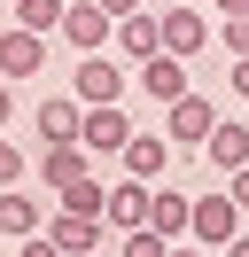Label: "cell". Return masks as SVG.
<instances>
[{
  "instance_id": "cell-17",
  "label": "cell",
  "mask_w": 249,
  "mask_h": 257,
  "mask_svg": "<svg viewBox=\"0 0 249 257\" xmlns=\"http://www.w3.org/2000/svg\"><path fill=\"white\" fill-rule=\"evenodd\" d=\"M101 195H109V179H101V172H78V179H62V187H55V210L101 218Z\"/></svg>"
},
{
  "instance_id": "cell-7",
  "label": "cell",
  "mask_w": 249,
  "mask_h": 257,
  "mask_svg": "<svg viewBox=\"0 0 249 257\" xmlns=\"http://www.w3.org/2000/svg\"><path fill=\"white\" fill-rule=\"evenodd\" d=\"M109 39H117V63H148V55H164V32H156V8H133V16L109 24Z\"/></svg>"
},
{
  "instance_id": "cell-28",
  "label": "cell",
  "mask_w": 249,
  "mask_h": 257,
  "mask_svg": "<svg viewBox=\"0 0 249 257\" xmlns=\"http://www.w3.org/2000/svg\"><path fill=\"white\" fill-rule=\"evenodd\" d=\"M101 8H109V24H117V16H133V8H148V0H101Z\"/></svg>"
},
{
  "instance_id": "cell-9",
  "label": "cell",
  "mask_w": 249,
  "mask_h": 257,
  "mask_svg": "<svg viewBox=\"0 0 249 257\" xmlns=\"http://www.w3.org/2000/svg\"><path fill=\"white\" fill-rule=\"evenodd\" d=\"M202 156H210V172H233V164H249V117L241 109H218V125H210V141H202Z\"/></svg>"
},
{
  "instance_id": "cell-30",
  "label": "cell",
  "mask_w": 249,
  "mask_h": 257,
  "mask_svg": "<svg viewBox=\"0 0 249 257\" xmlns=\"http://www.w3.org/2000/svg\"><path fill=\"white\" fill-rule=\"evenodd\" d=\"M218 16H249V0H218Z\"/></svg>"
},
{
  "instance_id": "cell-1",
  "label": "cell",
  "mask_w": 249,
  "mask_h": 257,
  "mask_svg": "<svg viewBox=\"0 0 249 257\" xmlns=\"http://www.w3.org/2000/svg\"><path fill=\"white\" fill-rule=\"evenodd\" d=\"M241 226H249V218L233 210V195H226V187H210V195H187V241H202V249H226Z\"/></svg>"
},
{
  "instance_id": "cell-29",
  "label": "cell",
  "mask_w": 249,
  "mask_h": 257,
  "mask_svg": "<svg viewBox=\"0 0 249 257\" xmlns=\"http://www.w3.org/2000/svg\"><path fill=\"white\" fill-rule=\"evenodd\" d=\"M218 257H249V226H241V234H233V241H226Z\"/></svg>"
},
{
  "instance_id": "cell-15",
  "label": "cell",
  "mask_w": 249,
  "mask_h": 257,
  "mask_svg": "<svg viewBox=\"0 0 249 257\" xmlns=\"http://www.w3.org/2000/svg\"><path fill=\"white\" fill-rule=\"evenodd\" d=\"M31 125H39V141H78V125H86V101L78 94H55L31 109Z\"/></svg>"
},
{
  "instance_id": "cell-3",
  "label": "cell",
  "mask_w": 249,
  "mask_h": 257,
  "mask_svg": "<svg viewBox=\"0 0 249 257\" xmlns=\"http://www.w3.org/2000/svg\"><path fill=\"white\" fill-rule=\"evenodd\" d=\"M125 86H133V78H125V63H117L109 47L78 55V70H70V94L86 101V109H93V101H125Z\"/></svg>"
},
{
  "instance_id": "cell-26",
  "label": "cell",
  "mask_w": 249,
  "mask_h": 257,
  "mask_svg": "<svg viewBox=\"0 0 249 257\" xmlns=\"http://www.w3.org/2000/svg\"><path fill=\"white\" fill-rule=\"evenodd\" d=\"M164 257H218V249H202V241H187V234H179V241H171Z\"/></svg>"
},
{
  "instance_id": "cell-11",
  "label": "cell",
  "mask_w": 249,
  "mask_h": 257,
  "mask_svg": "<svg viewBox=\"0 0 249 257\" xmlns=\"http://www.w3.org/2000/svg\"><path fill=\"white\" fill-rule=\"evenodd\" d=\"M39 63H47V39H39V32H24V24H8V32H0V78L24 86Z\"/></svg>"
},
{
  "instance_id": "cell-2",
  "label": "cell",
  "mask_w": 249,
  "mask_h": 257,
  "mask_svg": "<svg viewBox=\"0 0 249 257\" xmlns=\"http://www.w3.org/2000/svg\"><path fill=\"white\" fill-rule=\"evenodd\" d=\"M210 125H218V101L195 94V86H187L179 101H164V141H171V148H202V141H210Z\"/></svg>"
},
{
  "instance_id": "cell-16",
  "label": "cell",
  "mask_w": 249,
  "mask_h": 257,
  "mask_svg": "<svg viewBox=\"0 0 249 257\" xmlns=\"http://www.w3.org/2000/svg\"><path fill=\"white\" fill-rule=\"evenodd\" d=\"M39 226H47V203H39V195L0 187V234H16V241H24V234H39Z\"/></svg>"
},
{
  "instance_id": "cell-21",
  "label": "cell",
  "mask_w": 249,
  "mask_h": 257,
  "mask_svg": "<svg viewBox=\"0 0 249 257\" xmlns=\"http://www.w3.org/2000/svg\"><path fill=\"white\" fill-rule=\"evenodd\" d=\"M24 172H31V164H24V148H16V141H0V187H16Z\"/></svg>"
},
{
  "instance_id": "cell-23",
  "label": "cell",
  "mask_w": 249,
  "mask_h": 257,
  "mask_svg": "<svg viewBox=\"0 0 249 257\" xmlns=\"http://www.w3.org/2000/svg\"><path fill=\"white\" fill-rule=\"evenodd\" d=\"M218 47H226V55H249V16H226V32H218Z\"/></svg>"
},
{
  "instance_id": "cell-19",
  "label": "cell",
  "mask_w": 249,
  "mask_h": 257,
  "mask_svg": "<svg viewBox=\"0 0 249 257\" xmlns=\"http://www.w3.org/2000/svg\"><path fill=\"white\" fill-rule=\"evenodd\" d=\"M16 24H24V32H39V39H55V24H62V0H16Z\"/></svg>"
},
{
  "instance_id": "cell-24",
  "label": "cell",
  "mask_w": 249,
  "mask_h": 257,
  "mask_svg": "<svg viewBox=\"0 0 249 257\" xmlns=\"http://www.w3.org/2000/svg\"><path fill=\"white\" fill-rule=\"evenodd\" d=\"M24 257H62V249H55V234L39 226V234H24Z\"/></svg>"
},
{
  "instance_id": "cell-4",
  "label": "cell",
  "mask_w": 249,
  "mask_h": 257,
  "mask_svg": "<svg viewBox=\"0 0 249 257\" xmlns=\"http://www.w3.org/2000/svg\"><path fill=\"white\" fill-rule=\"evenodd\" d=\"M78 141H86V156H117V148L133 141V109H125V101H93L86 125H78Z\"/></svg>"
},
{
  "instance_id": "cell-27",
  "label": "cell",
  "mask_w": 249,
  "mask_h": 257,
  "mask_svg": "<svg viewBox=\"0 0 249 257\" xmlns=\"http://www.w3.org/2000/svg\"><path fill=\"white\" fill-rule=\"evenodd\" d=\"M16 117V78H0V125Z\"/></svg>"
},
{
  "instance_id": "cell-8",
  "label": "cell",
  "mask_w": 249,
  "mask_h": 257,
  "mask_svg": "<svg viewBox=\"0 0 249 257\" xmlns=\"http://www.w3.org/2000/svg\"><path fill=\"white\" fill-rule=\"evenodd\" d=\"M62 39H70L78 55H93V47H109V8L101 0H62V24H55Z\"/></svg>"
},
{
  "instance_id": "cell-18",
  "label": "cell",
  "mask_w": 249,
  "mask_h": 257,
  "mask_svg": "<svg viewBox=\"0 0 249 257\" xmlns=\"http://www.w3.org/2000/svg\"><path fill=\"white\" fill-rule=\"evenodd\" d=\"M148 226H156L164 241H179V234H187V195L156 179V187H148Z\"/></svg>"
},
{
  "instance_id": "cell-10",
  "label": "cell",
  "mask_w": 249,
  "mask_h": 257,
  "mask_svg": "<svg viewBox=\"0 0 249 257\" xmlns=\"http://www.w3.org/2000/svg\"><path fill=\"white\" fill-rule=\"evenodd\" d=\"M117 164H125L133 179H148V187H156V179L171 172V141H164V133H140V125H133V141L117 148Z\"/></svg>"
},
{
  "instance_id": "cell-5",
  "label": "cell",
  "mask_w": 249,
  "mask_h": 257,
  "mask_svg": "<svg viewBox=\"0 0 249 257\" xmlns=\"http://www.w3.org/2000/svg\"><path fill=\"white\" fill-rule=\"evenodd\" d=\"M156 32H164V55H202L210 47V16H202V8H156Z\"/></svg>"
},
{
  "instance_id": "cell-31",
  "label": "cell",
  "mask_w": 249,
  "mask_h": 257,
  "mask_svg": "<svg viewBox=\"0 0 249 257\" xmlns=\"http://www.w3.org/2000/svg\"><path fill=\"white\" fill-rule=\"evenodd\" d=\"M78 257H101V249H78Z\"/></svg>"
},
{
  "instance_id": "cell-25",
  "label": "cell",
  "mask_w": 249,
  "mask_h": 257,
  "mask_svg": "<svg viewBox=\"0 0 249 257\" xmlns=\"http://www.w3.org/2000/svg\"><path fill=\"white\" fill-rule=\"evenodd\" d=\"M233 101H249V55H233Z\"/></svg>"
},
{
  "instance_id": "cell-14",
  "label": "cell",
  "mask_w": 249,
  "mask_h": 257,
  "mask_svg": "<svg viewBox=\"0 0 249 257\" xmlns=\"http://www.w3.org/2000/svg\"><path fill=\"white\" fill-rule=\"evenodd\" d=\"M140 94H148L156 109L179 101V94H187V63H179V55H148V63H140Z\"/></svg>"
},
{
  "instance_id": "cell-12",
  "label": "cell",
  "mask_w": 249,
  "mask_h": 257,
  "mask_svg": "<svg viewBox=\"0 0 249 257\" xmlns=\"http://www.w3.org/2000/svg\"><path fill=\"white\" fill-rule=\"evenodd\" d=\"M31 172L47 179V187H62V179H78V172H101V164L86 156V141H39V164Z\"/></svg>"
},
{
  "instance_id": "cell-22",
  "label": "cell",
  "mask_w": 249,
  "mask_h": 257,
  "mask_svg": "<svg viewBox=\"0 0 249 257\" xmlns=\"http://www.w3.org/2000/svg\"><path fill=\"white\" fill-rule=\"evenodd\" d=\"M218 187H226V195H233V210H241V218H249V164H233V172L218 179Z\"/></svg>"
},
{
  "instance_id": "cell-32",
  "label": "cell",
  "mask_w": 249,
  "mask_h": 257,
  "mask_svg": "<svg viewBox=\"0 0 249 257\" xmlns=\"http://www.w3.org/2000/svg\"><path fill=\"white\" fill-rule=\"evenodd\" d=\"M241 117H249V101H241Z\"/></svg>"
},
{
  "instance_id": "cell-20",
  "label": "cell",
  "mask_w": 249,
  "mask_h": 257,
  "mask_svg": "<svg viewBox=\"0 0 249 257\" xmlns=\"http://www.w3.org/2000/svg\"><path fill=\"white\" fill-rule=\"evenodd\" d=\"M164 249H171V241L156 234V226H125V234H117V257H164Z\"/></svg>"
},
{
  "instance_id": "cell-13",
  "label": "cell",
  "mask_w": 249,
  "mask_h": 257,
  "mask_svg": "<svg viewBox=\"0 0 249 257\" xmlns=\"http://www.w3.org/2000/svg\"><path fill=\"white\" fill-rule=\"evenodd\" d=\"M47 234H55L62 257H78V249H109V226H101V218H78V210H55V218H47Z\"/></svg>"
},
{
  "instance_id": "cell-6",
  "label": "cell",
  "mask_w": 249,
  "mask_h": 257,
  "mask_svg": "<svg viewBox=\"0 0 249 257\" xmlns=\"http://www.w3.org/2000/svg\"><path fill=\"white\" fill-rule=\"evenodd\" d=\"M101 226H109V234H125V226H148V179H133V172H117V179H109V195H101Z\"/></svg>"
}]
</instances>
